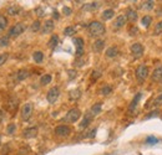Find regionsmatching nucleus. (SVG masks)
Listing matches in <instances>:
<instances>
[{
  "label": "nucleus",
  "mask_w": 162,
  "mask_h": 155,
  "mask_svg": "<svg viewBox=\"0 0 162 155\" xmlns=\"http://www.w3.org/2000/svg\"><path fill=\"white\" fill-rule=\"evenodd\" d=\"M87 29H89L90 35L91 36H94V37L102 36V35L106 32L105 26L101 23H98V21H91V23L89 24V26H87Z\"/></svg>",
  "instance_id": "obj_1"
},
{
  "label": "nucleus",
  "mask_w": 162,
  "mask_h": 155,
  "mask_svg": "<svg viewBox=\"0 0 162 155\" xmlns=\"http://www.w3.org/2000/svg\"><path fill=\"white\" fill-rule=\"evenodd\" d=\"M33 112H34V104L31 102H27V103H25L23 105L21 112H20V116H21V119L24 122H27L31 118Z\"/></svg>",
  "instance_id": "obj_2"
},
{
  "label": "nucleus",
  "mask_w": 162,
  "mask_h": 155,
  "mask_svg": "<svg viewBox=\"0 0 162 155\" xmlns=\"http://www.w3.org/2000/svg\"><path fill=\"white\" fill-rule=\"evenodd\" d=\"M81 117V112L79 108H72L67 112V114L65 116V122L67 123H74V122H77Z\"/></svg>",
  "instance_id": "obj_3"
},
{
  "label": "nucleus",
  "mask_w": 162,
  "mask_h": 155,
  "mask_svg": "<svg viewBox=\"0 0 162 155\" xmlns=\"http://www.w3.org/2000/svg\"><path fill=\"white\" fill-rule=\"evenodd\" d=\"M25 29H26L25 24L18 23V24H15V25H14L11 29L9 30V35H8V36H9V37H18V36H20V35H21V34L25 31Z\"/></svg>",
  "instance_id": "obj_4"
},
{
  "label": "nucleus",
  "mask_w": 162,
  "mask_h": 155,
  "mask_svg": "<svg viewBox=\"0 0 162 155\" xmlns=\"http://www.w3.org/2000/svg\"><path fill=\"white\" fill-rule=\"evenodd\" d=\"M150 75V69L146 65H140L136 69V77L138 81H145Z\"/></svg>",
  "instance_id": "obj_5"
},
{
  "label": "nucleus",
  "mask_w": 162,
  "mask_h": 155,
  "mask_svg": "<svg viewBox=\"0 0 162 155\" xmlns=\"http://www.w3.org/2000/svg\"><path fill=\"white\" fill-rule=\"evenodd\" d=\"M55 134L58 137H61V138H65V137H69L70 133H71V129H70V126L65 125V124H61V125H58L55 128Z\"/></svg>",
  "instance_id": "obj_6"
},
{
  "label": "nucleus",
  "mask_w": 162,
  "mask_h": 155,
  "mask_svg": "<svg viewBox=\"0 0 162 155\" xmlns=\"http://www.w3.org/2000/svg\"><path fill=\"white\" fill-rule=\"evenodd\" d=\"M59 96H60V89H59V87H53V88H50V89H49V92H47V96H46L47 102L51 103V104L55 103L56 101H58Z\"/></svg>",
  "instance_id": "obj_7"
},
{
  "label": "nucleus",
  "mask_w": 162,
  "mask_h": 155,
  "mask_svg": "<svg viewBox=\"0 0 162 155\" xmlns=\"http://www.w3.org/2000/svg\"><path fill=\"white\" fill-rule=\"evenodd\" d=\"M131 53L135 58H138L144 55V46L140 44V42H135V44L131 45Z\"/></svg>",
  "instance_id": "obj_8"
},
{
  "label": "nucleus",
  "mask_w": 162,
  "mask_h": 155,
  "mask_svg": "<svg viewBox=\"0 0 162 155\" xmlns=\"http://www.w3.org/2000/svg\"><path fill=\"white\" fill-rule=\"evenodd\" d=\"M72 42L76 47V57H81L84 55V40L81 37H76Z\"/></svg>",
  "instance_id": "obj_9"
},
{
  "label": "nucleus",
  "mask_w": 162,
  "mask_h": 155,
  "mask_svg": "<svg viewBox=\"0 0 162 155\" xmlns=\"http://www.w3.org/2000/svg\"><path fill=\"white\" fill-rule=\"evenodd\" d=\"M54 27H55L54 21L53 20H46L44 23V25H43V27H41V32L43 34H50V32H53Z\"/></svg>",
  "instance_id": "obj_10"
},
{
  "label": "nucleus",
  "mask_w": 162,
  "mask_h": 155,
  "mask_svg": "<svg viewBox=\"0 0 162 155\" xmlns=\"http://www.w3.org/2000/svg\"><path fill=\"white\" fill-rule=\"evenodd\" d=\"M38 135V128L35 126H31V128H27L23 132V137L26 138V139H31V138H35Z\"/></svg>",
  "instance_id": "obj_11"
},
{
  "label": "nucleus",
  "mask_w": 162,
  "mask_h": 155,
  "mask_svg": "<svg viewBox=\"0 0 162 155\" xmlns=\"http://www.w3.org/2000/svg\"><path fill=\"white\" fill-rule=\"evenodd\" d=\"M151 78L153 82H161L162 81V66H158L153 69Z\"/></svg>",
  "instance_id": "obj_12"
},
{
  "label": "nucleus",
  "mask_w": 162,
  "mask_h": 155,
  "mask_svg": "<svg viewBox=\"0 0 162 155\" xmlns=\"http://www.w3.org/2000/svg\"><path fill=\"white\" fill-rule=\"evenodd\" d=\"M126 19H127L130 23H136V20H137V12L133 10V9L129 8L127 10H126Z\"/></svg>",
  "instance_id": "obj_13"
},
{
  "label": "nucleus",
  "mask_w": 162,
  "mask_h": 155,
  "mask_svg": "<svg viewBox=\"0 0 162 155\" xmlns=\"http://www.w3.org/2000/svg\"><path fill=\"white\" fill-rule=\"evenodd\" d=\"M140 98H141V93H137V94L135 96V98L132 99L130 107H129V113H130V114H133V112H135L137 104H138V102H140Z\"/></svg>",
  "instance_id": "obj_14"
},
{
  "label": "nucleus",
  "mask_w": 162,
  "mask_h": 155,
  "mask_svg": "<svg viewBox=\"0 0 162 155\" xmlns=\"http://www.w3.org/2000/svg\"><path fill=\"white\" fill-rule=\"evenodd\" d=\"M126 21H127V19H126L125 15H120L116 18V20L114 21V27H116V29H118V27H122L125 24H126Z\"/></svg>",
  "instance_id": "obj_15"
},
{
  "label": "nucleus",
  "mask_w": 162,
  "mask_h": 155,
  "mask_svg": "<svg viewBox=\"0 0 162 155\" xmlns=\"http://www.w3.org/2000/svg\"><path fill=\"white\" fill-rule=\"evenodd\" d=\"M104 46H105V41L104 40H96L95 42H94V45H92V50L95 51V52H101L102 50H104Z\"/></svg>",
  "instance_id": "obj_16"
},
{
  "label": "nucleus",
  "mask_w": 162,
  "mask_h": 155,
  "mask_svg": "<svg viewBox=\"0 0 162 155\" xmlns=\"http://www.w3.org/2000/svg\"><path fill=\"white\" fill-rule=\"evenodd\" d=\"M101 108H102L101 103H96V104H94L92 107L90 108L89 113H90L91 116H92V117H95V116H97V114H100V113H101Z\"/></svg>",
  "instance_id": "obj_17"
},
{
  "label": "nucleus",
  "mask_w": 162,
  "mask_h": 155,
  "mask_svg": "<svg viewBox=\"0 0 162 155\" xmlns=\"http://www.w3.org/2000/svg\"><path fill=\"white\" fill-rule=\"evenodd\" d=\"M29 76H30V72L27 71V69H20V71L16 73V80L21 82V81L26 80Z\"/></svg>",
  "instance_id": "obj_18"
},
{
  "label": "nucleus",
  "mask_w": 162,
  "mask_h": 155,
  "mask_svg": "<svg viewBox=\"0 0 162 155\" xmlns=\"http://www.w3.org/2000/svg\"><path fill=\"white\" fill-rule=\"evenodd\" d=\"M105 53H106L107 57H111V58H112V57H116V56L118 55V48H117L116 46H111V47L107 48Z\"/></svg>",
  "instance_id": "obj_19"
},
{
  "label": "nucleus",
  "mask_w": 162,
  "mask_h": 155,
  "mask_svg": "<svg viewBox=\"0 0 162 155\" xmlns=\"http://www.w3.org/2000/svg\"><path fill=\"white\" fill-rule=\"evenodd\" d=\"M69 97H70V101H76V99H79V98L81 97V91H80L79 88L72 89L71 92L69 93Z\"/></svg>",
  "instance_id": "obj_20"
},
{
  "label": "nucleus",
  "mask_w": 162,
  "mask_h": 155,
  "mask_svg": "<svg viewBox=\"0 0 162 155\" xmlns=\"http://www.w3.org/2000/svg\"><path fill=\"white\" fill-rule=\"evenodd\" d=\"M92 116H91L90 113H87L86 116H85V118H84V121L80 123V128H86V126L91 123V121H92Z\"/></svg>",
  "instance_id": "obj_21"
},
{
  "label": "nucleus",
  "mask_w": 162,
  "mask_h": 155,
  "mask_svg": "<svg viewBox=\"0 0 162 155\" xmlns=\"http://www.w3.org/2000/svg\"><path fill=\"white\" fill-rule=\"evenodd\" d=\"M33 58H34V61H35V62L41 63V62L44 61V53L41 52V51H36V52H34Z\"/></svg>",
  "instance_id": "obj_22"
},
{
  "label": "nucleus",
  "mask_w": 162,
  "mask_h": 155,
  "mask_svg": "<svg viewBox=\"0 0 162 155\" xmlns=\"http://www.w3.org/2000/svg\"><path fill=\"white\" fill-rule=\"evenodd\" d=\"M114 15H115L114 10H112V9H107V10H105L102 12V19L104 20H110V19L114 18Z\"/></svg>",
  "instance_id": "obj_23"
},
{
  "label": "nucleus",
  "mask_w": 162,
  "mask_h": 155,
  "mask_svg": "<svg viewBox=\"0 0 162 155\" xmlns=\"http://www.w3.org/2000/svg\"><path fill=\"white\" fill-rule=\"evenodd\" d=\"M151 23H152V16H150V15H145L142 19H141V24H142V26H145V27H149L151 25Z\"/></svg>",
  "instance_id": "obj_24"
},
{
  "label": "nucleus",
  "mask_w": 162,
  "mask_h": 155,
  "mask_svg": "<svg viewBox=\"0 0 162 155\" xmlns=\"http://www.w3.org/2000/svg\"><path fill=\"white\" fill-rule=\"evenodd\" d=\"M19 10H20V9L18 8L16 5H13V6H9V8L6 9V12H8L9 15L14 16V15H18V14H19Z\"/></svg>",
  "instance_id": "obj_25"
},
{
  "label": "nucleus",
  "mask_w": 162,
  "mask_h": 155,
  "mask_svg": "<svg viewBox=\"0 0 162 155\" xmlns=\"http://www.w3.org/2000/svg\"><path fill=\"white\" fill-rule=\"evenodd\" d=\"M98 6H100V3H98V1H94V3H91V4L85 5L82 8V10H95V9L98 8Z\"/></svg>",
  "instance_id": "obj_26"
},
{
  "label": "nucleus",
  "mask_w": 162,
  "mask_h": 155,
  "mask_svg": "<svg viewBox=\"0 0 162 155\" xmlns=\"http://www.w3.org/2000/svg\"><path fill=\"white\" fill-rule=\"evenodd\" d=\"M51 80H53V77H51L50 75H44V76L40 78V83L43 84V86H46V84H49V83L51 82Z\"/></svg>",
  "instance_id": "obj_27"
},
{
  "label": "nucleus",
  "mask_w": 162,
  "mask_h": 155,
  "mask_svg": "<svg viewBox=\"0 0 162 155\" xmlns=\"http://www.w3.org/2000/svg\"><path fill=\"white\" fill-rule=\"evenodd\" d=\"M18 104H19V102H18L16 98H11V99L8 102V107H9L10 110H14L18 107Z\"/></svg>",
  "instance_id": "obj_28"
},
{
  "label": "nucleus",
  "mask_w": 162,
  "mask_h": 155,
  "mask_svg": "<svg viewBox=\"0 0 162 155\" xmlns=\"http://www.w3.org/2000/svg\"><path fill=\"white\" fill-rule=\"evenodd\" d=\"M58 42H59V37H58V35H53L50 41H49V46H50L51 48L56 47V45H58Z\"/></svg>",
  "instance_id": "obj_29"
},
{
  "label": "nucleus",
  "mask_w": 162,
  "mask_h": 155,
  "mask_svg": "<svg viewBox=\"0 0 162 155\" xmlns=\"http://www.w3.org/2000/svg\"><path fill=\"white\" fill-rule=\"evenodd\" d=\"M6 26H8V19L4 15H0V31H3Z\"/></svg>",
  "instance_id": "obj_30"
},
{
  "label": "nucleus",
  "mask_w": 162,
  "mask_h": 155,
  "mask_svg": "<svg viewBox=\"0 0 162 155\" xmlns=\"http://www.w3.org/2000/svg\"><path fill=\"white\" fill-rule=\"evenodd\" d=\"M160 34H162V20L158 21L153 29V35H160Z\"/></svg>",
  "instance_id": "obj_31"
},
{
  "label": "nucleus",
  "mask_w": 162,
  "mask_h": 155,
  "mask_svg": "<svg viewBox=\"0 0 162 155\" xmlns=\"http://www.w3.org/2000/svg\"><path fill=\"white\" fill-rule=\"evenodd\" d=\"M158 143V139L153 135H150L146 138V144H150V145H153V144H157Z\"/></svg>",
  "instance_id": "obj_32"
},
{
  "label": "nucleus",
  "mask_w": 162,
  "mask_h": 155,
  "mask_svg": "<svg viewBox=\"0 0 162 155\" xmlns=\"http://www.w3.org/2000/svg\"><path fill=\"white\" fill-rule=\"evenodd\" d=\"M100 92H101L102 96H109V94L112 92V87H111V86H104V87L101 88Z\"/></svg>",
  "instance_id": "obj_33"
},
{
  "label": "nucleus",
  "mask_w": 162,
  "mask_h": 155,
  "mask_svg": "<svg viewBox=\"0 0 162 155\" xmlns=\"http://www.w3.org/2000/svg\"><path fill=\"white\" fill-rule=\"evenodd\" d=\"M15 130H16V125L14 124V123H10L8 125V128H6V133H8L9 135H13L14 133H15Z\"/></svg>",
  "instance_id": "obj_34"
},
{
  "label": "nucleus",
  "mask_w": 162,
  "mask_h": 155,
  "mask_svg": "<svg viewBox=\"0 0 162 155\" xmlns=\"http://www.w3.org/2000/svg\"><path fill=\"white\" fill-rule=\"evenodd\" d=\"M153 5H155V3L152 1V0H149V1H145L142 4V9L144 10H151L153 8Z\"/></svg>",
  "instance_id": "obj_35"
},
{
  "label": "nucleus",
  "mask_w": 162,
  "mask_h": 155,
  "mask_svg": "<svg viewBox=\"0 0 162 155\" xmlns=\"http://www.w3.org/2000/svg\"><path fill=\"white\" fill-rule=\"evenodd\" d=\"M40 27H41V24H40V21L39 20H36V21H34L33 23V25H31V31L33 32H36V31H39L40 30Z\"/></svg>",
  "instance_id": "obj_36"
},
{
  "label": "nucleus",
  "mask_w": 162,
  "mask_h": 155,
  "mask_svg": "<svg viewBox=\"0 0 162 155\" xmlns=\"http://www.w3.org/2000/svg\"><path fill=\"white\" fill-rule=\"evenodd\" d=\"M152 105H153V107H160V105H162V93L158 94L156 98H155Z\"/></svg>",
  "instance_id": "obj_37"
},
{
  "label": "nucleus",
  "mask_w": 162,
  "mask_h": 155,
  "mask_svg": "<svg viewBox=\"0 0 162 155\" xmlns=\"http://www.w3.org/2000/svg\"><path fill=\"white\" fill-rule=\"evenodd\" d=\"M8 45H9V36L0 37V47H6Z\"/></svg>",
  "instance_id": "obj_38"
},
{
  "label": "nucleus",
  "mask_w": 162,
  "mask_h": 155,
  "mask_svg": "<svg viewBox=\"0 0 162 155\" xmlns=\"http://www.w3.org/2000/svg\"><path fill=\"white\" fill-rule=\"evenodd\" d=\"M76 31V29L74 26H67L66 29L64 30V34L66 35V36H71V35H74V32Z\"/></svg>",
  "instance_id": "obj_39"
},
{
  "label": "nucleus",
  "mask_w": 162,
  "mask_h": 155,
  "mask_svg": "<svg viewBox=\"0 0 162 155\" xmlns=\"http://www.w3.org/2000/svg\"><path fill=\"white\" fill-rule=\"evenodd\" d=\"M30 151V148L29 146H24V148H20L19 149V155H27Z\"/></svg>",
  "instance_id": "obj_40"
},
{
  "label": "nucleus",
  "mask_w": 162,
  "mask_h": 155,
  "mask_svg": "<svg viewBox=\"0 0 162 155\" xmlns=\"http://www.w3.org/2000/svg\"><path fill=\"white\" fill-rule=\"evenodd\" d=\"M8 57H9L8 53H1V55H0V66H3L4 63L8 61Z\"/></svg>",
  "instance_id": "obj_41"
},
{
  "label": "nucleus",
  "mask_w": 162,
  "mask_h": 155,
  "mask_svg": "<svg viewBox=\"0 0 162 155\" xmlns=\"http://www.w3.org/2000/svg\"><path fill=\"white\" fill-rule=\"evenodd\" d=\"M98 77H101V72L100 71H92V73H91V80H97Z\"/></svg>",
  "instance_id": "obj_42"
},
{
  "label": "nucleus",
  "mask_w": 162,
  "mask_h": 155,
  "mask_svg": "<svg viewBox=\"0 0 162 155\" xmlns=\"http://www.w3.org/2000/svg\"><path fill=\"white\" fill-rule=\"evenodd\" d=\"M35 11H36V14H38V16H39V18H43V16L45 15L44 9H43V8H40V6H39V8H36V10H35Z\"/></svg>",
  "instance_id": "obj_43"
},
{
  "label": "nucleus",
  "mask_w": 162,
  "mask_h": 155,
  "mask_svg": "<svg viewBox=\"0 0 162 155\" xmlns=\"http://www.w3.org/2000/svg\"><path fill=\"white\" fill-rule=\"evenodd\" d=\"M62 12H64V15L70 16V15H71V9L67 8V6H64V8H62Z\"/></svg>",
  "instance_id": "obj_44"
},
{
  "label": "nucleus",
  "mask_w": 162,
  "mask_h": 155,
  "mask_svg": "<svg viewBox=\"0 0 162 155\" xmlns=\"http://www.w3.org/2000/svg\"><path fill=\"white\" fill-rule=\"evenodd\" d=\"M137 32H138V29H137L136 26H132L131 29H130V35H131V36H135Z\"/></svg>",
  "instance_id": "obj_45"
},
{
  "label": "nucleus",
  "mask_w": 162,
  "mask_h": 155,
  "mask_svg": "<svg viewBox=\"0 0 162 155\" xmlns=\"http://www.w3.org/2000/svg\"><path fill=\"white\" fill-rule=\"evenodd\" d=\"M67 73H69V77H70V80H72V78H75V77H76V72L74 71V69H70V71H69Z\"/></svg>",
  "instance_id": "obj_46"
},
{
  "label": "nucleus",
  "mask_w": 162,
  "mask_h": 155,
  "mask_svg": "<svg viewBox=\"0 0 162 155\" xmlns=\"http://www.w3.org/2000/svg\"><path fill=\"white\" fill-rule=\"evenodd\" d=\"M53 18L58 20V19H59V12H58V11H54V14H53Z\"/></svg>",
  "instance_id": "obj_47"
},
{
  "label": "nucleus",
  "mask_w": 162,
  "mask_h": 155,
  "mask_svg": "<svg viewBox=\"0 0 162 155\" xmlns=\"http://www.w3.org/2000/svg\"><path fill=\"white\" fill-rule=\"evenodd\" d=\"M157 15H158V16H162V6H160V8L157 9Z\"/></svg>",
  "instance_id": "obj_48"
}]
</instances>
